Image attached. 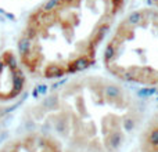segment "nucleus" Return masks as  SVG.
<instances>
[{
  "instance_id": "nucleus-3",
  "label": "nucleus",
  "mask_w": 158,
  "mask_h": 152,
  "mask_svg": "<svg viewBox=\"0 0 158 152\" xmlns=\"http://www.w3.org/2000/svg\"><path fill=\"white\" fill-rule=\"evenodd\" d=\"M106 74L131 87L158 89V7L123 14L101 51Z\"/></svg>"
},
{
  "instance_id": "nucleus-6",
  "label": "nucleus",
  "mask_w": 158,
  "mask_h": 152,
  "mask_svg": "<svg viewBox=\"0 0 158 152\" xmlns=\"http://www.w3.org/2000/svg\"><path fill=\"white\" fill-rule=\"evenodd\" d=\"M150 2H151V4H154V6L158 7V0H150Z\"/></svg>"
},
{
  "instance_id": "nucleus-2",
  "label": "nucleus",
  "mask_w": 158,
  "mask_h": 152,
  "mask_svg": "<svg viewBox=\"0 0 158 152\" xmlns=\"http://www.w3.org/2000/svg\"><path fill=\"white\" fill-rule=\"evenodd\" d=\"M126 0H47L28 18L18 60L36 79L83 74L96 62L123 15Z\"/></svg>"
},
{
  "instance_id": "nucleus-1",
  "label": "nucleus",
  "mask_w": 158,
  "mask_h": 152,
  "mask_svg": "<svg viewBox=\"0 0 158 152\" xmlns=\"http://www.w3.org/2000/svg\"><path fill=\"white\" fill-rule=\"evenodd\" d=\"M43 133L87 152H119L142 127L147 102L108 74H79L47 93L31 109Z\"/></svg>"
},
{
  "instance_id": "nucleus-5",
  "label": "nucleus",
  "mask_w": 158,
  "mask_h": 152,
  "mask_svg": "<svg viewBox=\"0 0 158 152\" xmlns=\"http://www.w3.org/2000/svg\"><path fill=\"white\" fill-rule=\"evenodd\" d=\"M140 148L142 152H158V105L151 111L150 116L147 114L142 126Z\"/></svg>"
},
{
  "instance_id": "nucleus-4",
  "label": "nucleus",
  "mask_w": 158,
  "mask_h": 152,
  "mask_svg": "<svg viewBox=\"0 0 158 152\" xmlns=\"http://www.w3.org/2000/svg\"><path fill=\"white\" fill-rule=\"evenodd\" d=\"M25 83L24 68L13 54L0 58V101L13 100L22 91Z\"/></svg>"
}]
</instances>
